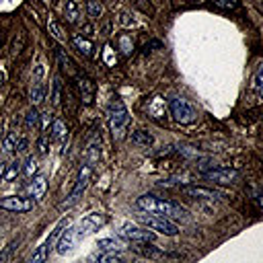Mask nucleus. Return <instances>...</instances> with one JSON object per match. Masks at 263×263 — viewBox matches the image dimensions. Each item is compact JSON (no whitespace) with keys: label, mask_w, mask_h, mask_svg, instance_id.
I'll return each instance as SVG.
<instances>
[{"label":"nucleus","mask_w":263,"mask_h":263,"mask_svg":"<svg viewBox=\"0 0 263 263\" xmlns=\"http://www.w3.org/2000/svg\"><path fill=\"white\" fill-rule=\"evenodd\" d=\"M136 208L146 214H156V216H164V218H185L187 216V210L181 208L179 203H175L171 199L154 197V195H140L136 199Z\"/></svg>","instance_id":"1"},{"label":"nucleus","mask_w":263,"mask_h":263,"mask_svg":"<svg viewBox=\"0 0 263 263\" xmlns=\"http://www.w3.org/2000/svg\"><path fill=\"white\" fill-rule=\"evenodd\" d=\"M129 123V113H127V107L121 103V101H113L109 105V127L113 132V138H121L125 127Z\"/></svg>","instance_id":"2"},{"label":"nucleus","mask_w":263,"mask_h":263,"mask_svg":"<svg viewBox=\"0 0 263 263\" xmlns=\"http://www.w3.org/2000/svg\"><path fill=\"white\" fill-rule=\"evenodd\" d=\"M168 109H171L173 119L179 121V123H193V121L197 119V109H195L193 103H189L187 99H181V97L171 99Z\"/></svg>","instance_id":"3"},{"label":"nucleus","mask_w":263,"mask_h":263,"mask_svg":"<svg viewBox=\"0 0 263 263\" xmlns=\"http://www.w3.org/2000/svg\"><path fill=\"white\" fill-rule=\"evenodd\" d=\"M138 220L148 226L150 230H156L160 234H166V236H175L179 232V226L171 220V218H164V216H156V214H138Z\"/></svg>","instance_id":"4"},{"label":"nucleus","mask_w":263,"mask_h":263,"mask_svg":"<svg viewBox=\"0 0 263 263\" xmlns=\"http://www.w3.org/2000/svg\"><path fill=\"white\" fill-rule=\"evenodd\" d=\"M92 164L90 162H82V166H80V171H78V177H76V185H74V189L70 191V195H68V199L62 203V208H70V205H74L80 197H82V193H84V189H86V185H88V181H90V177H92Z\"/></svg>","instance_id":"5"},{"label":"nucleus","mask_w":263,"mask_h":263,"mask_svg":"<svg viewBox=\"0 0 263 263\" xmlns=\"http://www.w3.org/2000/svg\"><path fill=\"white\" fill-rule=\"evenodd\" d=\"M68 226V220H60L58 222V226L51 230V234L35 249V253L31 255V263H41V261H45L47 257H49V253L53 251V247H55V240H58V236L62 234V230Z\"/></svg>","instance_id":"6"},{"label":"nucleus","mask_w":263,"mask_h":263,"mask_svg":"<svg viewBox=\"0 0 263 263\" xmlns=\"http://www.w3.org/2000/svg\"><path fill=\"white\" fill-rule=\"evenodd\" d=\"M105 224H107V216H105V214H101V212H92V214L84 216V218L74 226V230H76L78 240H80V238H84L86 234H90V232L99 230V228H101V226H105Z\"/></svg>","instance_id":"7"},{"label":"nucleus","mask_w":263,"mask_h":263,"mask_svg":"<svg viewBox=\"0 0 263 263\" xmlns=\"http://www.w3.org/2000/svg\"><path fill=\"white\" fill-rule=\"evenodd\" d=\"M0 208L2 210H8V212L23 214V212L33 210V199L31 197H21V195H10V197L0 199Z\"/></svg>","instance_id":"8"},{"label":"nucleus","mask_w":263,"mask_h":263,"mask_svg":"<svg viewBox=\"0 0 263 263\" xmlns=\"http://www.w3.org/2000/svg\"><path fill=\"white\" fill-rule=\"evenodd\" d=\"M203 177L210 179V181H214V183H222V185H226V183H234V181H238L240 173H238L236 168H212V171H203Z\"/></svg>","instance_id":"9"},{"label":"nucleus","mask_w":263,"mask_h":263,"mask_svg":"<svg viewBox=\"0 0 263 263\" xmlns=\"http://www.w3.org/2000/svg\"><path fill=\"white\" fill-rule=\"evenodd\" d=\"M76 242H78V234H76L74 226H72V228L66 226V228L62 230V234L58 236V240H55V251H58L60 255H66V253H70V251L74 249Z\"/></svg>","instance_id":"10"},{"label":"nucleus","mask_w":263,"mask_h":263,"mask_svg":"<svg viewBox=\"0 0 263 263\" xmlns=\"http://www.w3.org/2000/svg\"><path fill=\"white\" fill-rule=\"evenodd\" d=\"M119 236L125 238V240H134V242H138V240H154V232L142 230V228L132 226V224H123L119 228Z\"/></svg>","instance_id":"11"},{"label":"nucleus","mask_w":263,"mask_h":263,"mask_svg":"<svg viewBox=\"0 0 263 263\" xmlns=\"http://www.w3.org/2000/svg\"><path fill=\"white\" fill-rule=\"evenodd\" d=\"M76 88H78V95H80V101L90 105L95 101V82L84 76V74H78L76 76Z\"/></svg>","instance_id":"12"},{"label":"nucleus","mask_w":263,"mask_h":263,"mask_svg":"<svg viewBox=\"0 0 263 263\" xmlns=\"http://www.w3.org/2000/svg\"><path fill=\"white\" fill-rule=\"evenodd\" d=\"M181 191L189 197H197V199H214V197H220V193L216 189H210V187H199V185H185L181 187Z\"/></svg>","instance_id":"13"},{"label":"nucleus","mask_w":263,"mask_h":263,"mask_svg":"<svg viewBox=\"0 0 263 263\" xmlns=\"http://www.w3.org/2000/svg\"><path fill=\"white\" fill-rule=\"evenodd\" d=\"M27 189H29L33 199H41L45 195V191H47V179L43 175H37V177H33V181L29 183Z\"/></svg>","instance_id":"14"},{"label":"nucleus","mask_w":263,"mask_h":263,"mask_svg":"<svg viewBox=\"0 0 263 263\" xmlns=\"http://www.w3.org/2000/svg\"><path fill=\"white\" fill-rule=\"evenodd\" d=\"M140 255H144V257H160L162 253L152 245V240H138V245L134 247Z\"/></svg>","instance_id":"15"},{"label":"nucleus","mask_w":263,"mask_h":263,"mask_svg":"<svg viewBox=\"0 0 263 263\" xmlns=\"http://www.w3.org/2000/svg\"><path fill=\"white\" fill-rule=\"evenodd\" d=\"M78 16H80L78 2H76V0H68L66 6H64V18H66L68 23H78Z\"/></svg>","instance_id":"16"},{"label":"nucleus","mask_w":263,"mask_h":263,"mask_svg":"<svg viewBox=\"0 0 263 263\" xmlns=\"http://www.w3.org/2000/svg\"><path fill=\"white\" fill-rule=\"evenodd\" d=\"M72 41H74L76 49H78V51H80V53H82L84 58H90V55H92V49H95V45H92V43H90L88 39H84V37L76 35V37H74Z\"/></svg>","instance_id":"17"},{"label":"nucleus","mask_w":263,"mask_h":263,"mask_svg":"<svg viewBox=\"0 0 263 263\" xmlns=\"http://www.w3.org/2000/svg\"><path fill=\"white\" fill-rule=\"evenodd\" d=\"M51 134H49V138L51 140H55V142H62L64 138H66V125H64V121L62 119H53L51 121V129H49Z\"/></svg>","instance_id":"18"},{"label":"nucleus","mask_w":263,"mask_h":263,"mask_svg":"<svg viewBox=\"0 0 263 263\" xmlns=\"http://www.w3.org/2000/svg\"><path fill=\"white\" fill-rule=\"evenodd\" d=\"M99 158H101V142H90L88 144V148H86V156H84V160L86 162H90L92 166H95V162H99Z\"/></svg>","instance_id":"19"},{"label":"nucleus","mask_w":263,"mask_h":263,"mask_svg":"<svg viewBox=\"0 0 263 263\" xmlns=\"http://www.w3.org/2000/svg\"><path fill=\"white\" fill-rule=\"evenodd\" d=\"M25 123L29 129H41V115L37 113V109H29L27 111V117H25Z\"/></svg>","instance_id":"20"},{"label":"nucleus","mask_w":263,"mask_h":263,"mask_svg":"<svg viewBox=\"0 0 263 263\" xmlns=\"http://www.w3.org/2000/svg\"><path fill=\"white\" fill-rule=\"evenodd\" d=\"M21 173V162L18 160H12L10 164H6V168H4V175H2V181H6V183H10V181H14L16 179V175Z\"/></svg>","instance_id":"21"},{"label":"nucleus","mask_w":263,"mask_h":263,"mask_svg":"<svg viewBox=\"0 0 263 263\" xmlns=\"http://www.w3.org/2000/svg\"><path fill=\"white\" fill-rule=\"evenodd\" d=\"M117 43H119V49L123 51V55H129V53H132V49H134V39H132V35L121 33L119 39H117Z\"/></svg>","instance_id":"22"},{"label":"nucleus","mask_w":263,"mask_h":263,"mask_svg":"<svg viewBox=\"0 0 263 263\" xmlns=\"http://www.w3.org/2000/svg\"><path fill=\"white\" fill-rule=\"evenodd\" d=\"M253 90H255L257 97H261V92H263V64H259L257 70H255V76H253Z\"/></svg>","instance_id":"23"},{"label":"nucleus","mask_w":263,"mask_h":263,"mask_svg":"<svg viewBox=\"0 0 263 263\" xmlns=\"http://www.w3.org/2000/svg\"><path fill=\"white\" fill-rule=\"evenodd\" d=\"M43 99H45L43 84L41 82H33V86H31V103L33 105H39V103H43Z\"/></svg>","instance_id":"24"},{"label":"nucleus","mask_w":263,"mask_h":263,"mask_svg":"<svg viewBox=\"0 0 263 263\" xmlns=\"http://www.w3.org/2000/svg\"><path fill=\"white\" fill-rule=\"evenodd\" d=\"M92 259H97V261H101V263H119L121 261V255L119 253H115V251H107V253H97V255H92Z\"/></svg>","instance_id":"25"},{"label":"nucleus","mask_w":263,"mask_h":263,"mask_svg":"<svg viewBox=\"0 0 263 263\" xmlns=\"http://www.w3.org/2000/svg\"><path fill=\"white\" fill-rule=\"evenodd\" d=\"M47 31H49V35H51L53 39H58V41H66V35H64V31H62V27H60L53 18L47 21Z\"/></svg>","instance_id":"26"},{"label":"nucleus","mask_w":263,"mask_h":263,"mask_svg":"<svg viewBox=\"0 0 263 263\" xmlns=\"http://www.w3.org/2000/svg\"><path fill=\"white\" fill-rule=\"evenodd\" d=\"M97 247H99L101 251H119L123 245H121L119 240H115V238H101V240L97 242Z\"/></svg>","instance_id":"27"},{"label":"nucleus","mask_w":263,"mask_h":263,"mask_svg":"<svg viewBox=\"0 0 263 263\" xmlns=\"http://www.w3.org/2000/svg\"><path fill=\"white\" fill-rule=\"evenodd\" d=\"M132 142H136V144H140V146H150V144H152V136H150L148 132L138 129V132L132 134Z\"/></svg>","instance_id":"28"},{"label":"nucleus","mask_w":263,"mask_h":263,"mask_svg":"<svg viewBox=\"0 0 263 263\" xmlns=\"http://www.w3.org/2000/svg\"><path fill=\"white\" fill-rule=\"evenodd\" d=\"M86 10H88V16L90 18H99L103 14V4L99 0H88L86 2Z\"/></svg>","instance_id":"29"},{"label":"nucleus","mask_w":263,"mask_h":263,"mask_svg":"<svg viewBox=\"0 0 263 263\" xmlns=\"http://www.w3.org/2000/svg\"><path fill=\"white\" fill-rule=\"evenodd\" d=\"M37 168H39L37 158H35V156H27V160H25V164H23V173H25L27 177H33V175L37 173Z\"/></svg>","instance_id":"30"},{"label":"nucleus","mask_w":263,"mask_h":263,"mask_svg":"<svg viewBox=\"0 0 263 263\" xmlns=\"http://www.w3.org/2000/svg\"><path fill=\"white\" fill-rule=\"evenodd\" d=\"M16 140H18V134H16V132H10V134L2 140V150H4V152H12L14 146H16Z\"/></svg>","instance_id":"31"},{"label":"nucleus","mask_w":263,"mask_h":263,"mask_svg":"<svg viewBox=\"0 0 263 263\" xmlns=\"http://www.w3.org/2000/svg\"><path fill=\"white\" fill-rule=\"evenodd\" d=\"M103 62H105V66H115L117 58H115V49L111 45H105V49H103Z\"/></svg>","instance_id":"32"},{"label":"nucleus","mask_w":263,"mask_h":263,"mask_svg":"<svg viewBox=\"0 0 263 263\" xmlns=\"http://www.w3.org/2000/svg\"><path fill=\"white\" fill-rule=\"evenodd\" d=\"M214 4L222 10H234L238 6V0H214Z\"/></svg>","instance_id":"33"},{"label":"nucleus","mask_w":263,"mask_h":263,"mask_svg":"<svg viewBox=\"0 0 263 263\" xmlns=\"http://www.w3.org/2000/svg\"><path fill=\"white\" fill-rule=\"evenodd\" d=\"M58 58H60V62H62V68L68 72V74H72V60L68 58V55H64V51H58Z\"/></svg>","instance_id":"34"},{"label":"nucleus","mask_w":263,"mask_h":263,"mask_svg":"<svg viewBox=\"0 0 263 263\" xmlns=\"http://www.w3.org/2000/svg\"><path fill=\"white\" fill-rule=\"evenodd\" d=\"M60 86H62V84H60V78H55V80H53V92H51V103H53V105H58L60 99H62V97H60Z\"/></svg>","instance_id":"35"},{"label":"nucleus","mask_w":263,"mask_h":263,"mask_svg":"<svg viewBox=\"0 0 263 263\" xmlns=\"http://www.w3.org/2000/svg\"><path fill=\"white\" fill-rule=\"evenodd\" d=\"M16 245H18V240H12V242H10V245H8L6 249H4V253L0 255V261H6V259L10 257V253L14 251V247H16Z\"/></svg>","instance_id":"36"},{"label":"nucleus","mask_w":263,"mask_h":263,"mask_svg":"<svg viewBox=\"0 0 263 263\" xmlns=\"http://www.w3.org/2000/svg\"><path fill=\"white\" fill-rule=\"evenodd\" d=\"M27 146H29L27 138H21V136H18V140H16V146H14V150H16V152H25V150H27Z\"/></svg>","instance_id":"37"},{"label":"nucleus","mask_w":263,"mask_h":263,"mask_svg":"<svg viewBox=\"0 0 263 263\" xmlns=\"http://www.w3.org/2000/svg\"><path fill=\"white\" fill-rule=\"evenodd\" d=\"M41 78H43V66L37 64L35 66V74H33V82H41Z\"/></svg>","instance_id":"38"},{"label":"nucleus","mask_w":263,"mask_h":263,"mask_svg":"<svg viewBox=\"0 0 263 263\" xmlns=\"http://www.w3.org/2000/svg\"><path fill=\"white\" fill-rule=\"evenodd\" d=\"M47 152V148H45V138H41L39 140V154H45Z\"/></svg>","instance_id":"39"},{"label":"nucleus","mask_w":263,"mask_h":263,"mask_svg":"<svg viewBox=\"0 0 263 263\" xmlns=\"http://www.w3.org/2000/svg\"><path fill=\"white\" fill-rule=\"evenodd\" d=\"M4 168H6V162L0 160V181H2V175H4Z\"/></svg>","instance_id":"40"},{"label":"nucleus","mask_w":263,"mask_h":263,"mask_svg":"<svg viewBox=\"0 0 263 263\" xmlns=\"http://www.w3.org/2000/svg\"><path fill=\"white\" fill-rule=\"evenodd\" d=\"M4 80H6V74H4V70H0V86L4 84Z\"/></svg>","instance_id":"41"}]
</instances>
